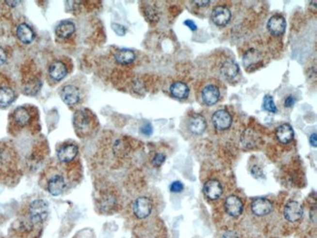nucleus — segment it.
Wrapping results in <instances>:
<instances>
[{"mask_svg":"<svg viewBox=\"0 0 317 238\" xmlns=\"http://www.w3.org/2000/svg\"><path fill=\"white\" fill-rule=\"evenodd\" d=\"M73 124L77 136L84 138L90 135L93 128L92 114L84 110L77 111L73 117Z\"/></svg>","mask_w":317,"mask_h":238,"instance_id":"f257e3e1","label":"nucleus"},{"mask_svg":"<svg viewBox=\"0 0 317 238\" xmlns=\"http://www.w3.org/2000/svg\"><path fill=\"white\" fill-rule=\"evenodd\" d=\"M29 220L34 224H42L48 217L49 206L42 199H35L29 206Z\"/></svg>","mask_w":317,"mask_h":238,"instance_id":"f03ea898","label":"nucleus"},{"mask_svg":"<svg viewBox=\"0 0 317 238\" xmlns=\"http://www.w3.org/2000/svg\"><path fill=\"white\" fill-rule=\"evenodd\" d=\"M66 186H67V184H66V181H65L63 175L57 171L48 178V181L46 184V189L51 195L59 196L64 191Z\"/></svg>","mask_w":317,"mask_h":238,"instance_id":"7ed1b4c3","label":"nucleus"},{"mask_svg":"<svg viewBox=\"0 0 317 238\" xmlns=\"http://www.w3.org/2000/svg\"><path fill=\"white\" fill-rule=\"evenodd\" d=\"M78 154V146L75 143H67L60 146L57 151V159L62 164L71 163Z\"/></svg>","mask_w":317,"mask_h":238,"instance_id":"20e7f679","label":"nucleus"},{"mask_svg":"<svg viewBox=\"0 0 317 238\" xmlns=\"http://www.w3.org/2000/svg\"><path fill=\"white\" fill-rule=\"evenodd\" d=\"M152 211V202L148 197L141 196L137 198L133 204V212L134 215L138 219H145L147 218Z\"/></svg>","mask_w":317,"mask_h":238,"instance_id":"39448f33","label":"nucleus"},{"mask_svg":"<svg viewBox=\"0 0 317 238\" xmlns=\"http://www.w3.org/2000/svg\"><path fill=\"white\" fill-rule=\"evenodd\" d=\"M212 122L218 131L227 130L232 124V117L228 111L224 110L217 111L212 116Z\"/></svg>","mask_w":317,"mask_h":238,"instance_id":"423d86ee","label":"nucleus"},{"mask_svg":"<svg viewBox=\"0 0 317 238\" xmlns=\"http://www.w3.org/2000/svg\"><path fill=\"white\" fill-rule=\"evenodd\" d=\"M303 209L298 201H289L284 208V217L290 222H296L302 218Z\"/></svg>","mask_w":317,"mask_h":238,"instance_id":"0eeeda50","label":"nucleus"},{"mask_svg":"<svg viewBox=\"0 0 317 238\" xmlns=\"http://www.w3.org/2000/svg\"><path fill=\"white\" fill-rule=\"evenodd\" d=\"M60 96L65 105L74 106L80 100V91L74 85H65L62 88Z\"/></svg>","mask_w":317,"mask_h":238,"instance_id":"6e6552de","label":"nucleus"},{"mask_svg":"<svg viewBox=\"0 0 317 238\" xmlns=\"http://www.w3.org/2000/svg\"><path fill=\"white\" fill-rule=\"evenodd\" d=\"M231 19V13L229 9L225 6H216L211 15L212 22L218 27H224L226 26Z\"/></svg>","mask_w":317,"mask_h":238,"instance_id":"1a4fd4ad","label":"nucleus"},{"mask_svg":"<svg viewBox=\"0 0 317 238\" xmlns=\"http://www.w3.org/2000/svg\"><path fill=\"white\" fill-rule=\"evenodd\" d=\"M224 207L226 213L232 218H238L243 212V203L235 195H230L225 199Z\"/></svg>","mask_w":317,"mask_h":238,"instance_id":"9d476101","label":"nucleus"},{"mask_svg":"<svg viewBox=\"0 0 317 238\" xmlns=\"http://www.w3.org/2000/svg\"><path fill=\"white\" fill-rule=\"evenodd\" d=\"M243 64L248 71H253L262 64V56L256 49H250L243 55Z\"/></svg>","mask_w":317,"mask_h":238,"instance_id":"9b49d317","label":"nucleus"},{"mask_svg":"<svg viewBox=\"0 0 317 238\" xmlns=\"http://www.w3.org/2000/svg\"><path fill=\"white\" fill-rule=\"evenodd\" d=\"M273 209L272 203L266 198H256L252 201L251 210L254 215L258 217H264L269 215Z\"/></svg>","mask_w":317,"mask_h":238,"instance_id":"f8f14e48","label":"nucleus"},{"mask_svg":"<svg viewBox=\"0 0 317 238\" xmlns=\"http://www.w3.org/2000/svg\"><path fill=\"white\" fill-rule=\"evenodd\" d=\"M13 122L16 126L23 128L28 126L32 120V113L30 110L26 107H19L17 108L12 114Z\"/></svg>","mask_w":317,"mask_h":238,"instance_id":"ddd939ff","label":"nucleus"},{"mask_svg":"<svg viewBox=\"0 0 317 238\" xmlns=\"http://www.w3.org/2000/svg\"><path fill=\"white\" fill-rule=\"evenodd\" d=\"M269 32L276 36L282 35L286 31V21L281 15L272 16L268 22Z\"/></svg>","mask_w":317,"mask_h":238,"instance_id":"4468645a","label":"nucleus"},{"mask_svg":"<svg viewBox=\"0 0 317 238\" xmlns=\"http://www.w3.org/2000/svg\"><path fill=\"white\" fill-rule=\"evenodd\" d=\"M203 191L207 198L216 200L219 199L222 194V187L218 180H209L204 184Z\"/></svg>","mask_w":317,"mask_h":238,"instance_id":"2eb2a0df","label":"nucleus"},{"mask_svg":"<svg viewBox=\"0 0 317 238\" xmlns=\"http://www.w3.org/2000/svg\"><path fill=\"white\" fill-rule=\"evenodd\" d=\"M48 73L54 81H61L66 76L67 68L63 62L55 61L50 64Z\"/></svg>","mask_w":317,"mask_h":238,"instance_id":"dca6fc26","label":"nucleus"},{"mask_svg":"<svg viewBox=\"0 0 317 238\" xmlns=\"http://www.w3.org/2000/svg\"><path fill=\"white\" fill-rule=\"evenodd\" d=\"M221 93L219 88L214 84H209L202 90V100L205 105L213 106L218 103Z\"/></svg>","mask_w":317,"mask_h":238,"instance_id":"f3484780","label":"nucleus"},{"mask_svg":"<svg viewBox=\"0 0 317 238\" xmlns=\"http://www.w3.org/2000/svg\"><path fill=\"white\" fill-rule=\"evenodd\" d=\"M117 206V198L114 194L108 192L101 196L99 199V208L103 213H111Z\"/></svg>","mask_w":317,"mask_h":238,"instance_id":"a211bd4d","label":"nucleus"},{"mask_svg":"<svg viewBox=\"0 0 317 238\" xmlns=\"http://www.w3.org/2000/svg\"><path fill=\"white\" fill-rule=\"evenodd\" d=\"M241 144L244 148H254L256 147L260 141L261 138L259 137V135L253 130V129H246L243 134L241 135Z\"/></svg>","mask_w":317,"mask_h":238,"instance_id":"6ab92c4d","label":"nucleus"},{"mask_svg":"<svg viewBox=\"0 0 317 238\" xmlns=\"http://www.w3.org/2000/svg\"><path fill=\"white\" fill-rule=\"evenodd\" d=\"M17 37L24 44H31L35 37V33L28 24H21L17 28Z\"/></svg>","mask_w":317,"mask_h":238,"instance_id":"aec40b11","label":"nucleus"},{"mask_svg":"<svg viewBox=\"0 0 317 238\" xmlns=\"http://www.w3.org/2000/svg\"><path fill=\"white\" fill-rule=\"evenodd\" d=\"M275 136L281 143H288L294 138V130L290 124H282L277 127Z\"/></svg>","mask_w":317,"mask_h":238,"instance_id":"412c9836","label":"nucleus"},{"mask_svg":"<svg viewBox=\"0 0 317 238\" xmlns=\"http://www.w3.org/2000/svg\"><path fill=\"white\" fill-rule=\"evenodd\" d=\"M190 130L195 135H201L204 133L207 124L205 118L201 114H193L190 119Z\"/></svg>","mask_w":317,"mask_h":238,"instance_id":"4be33fe9","label":"nucleus"},{"mask_svg":"<svg viewBox=\"0 0 317 238\" xmlns=\"http://www.w3.org/2000/svg\"><path fill=\"white\" fill-rule=\"evenodd\" d=\"M221 72L226 79H233L239 72V65L233 60H227L222 64Z\"/></svg>","mask_w":317,"mask_h":238,"instance_id":"5701e85b","label":"nucleus"},{"mask_svg":"<svg viewBox=\"0 0 317 238\" xmlns=\"http://www.w3.org/2000/svg\"><path fill=\"white\" fill-rule=\"evenodd\" d=\"M75 32V25L71 21H62L56 28V34L60 38H67Z\"/></svg>","mask_w":317,"mask_h":238,"instance_id":"b1692460","label":"nucleus"},{"mask_svg":"<svg viewBox=\"0 0 317 238\" xmlns=\"http://www.w3.org/2000/svg\"><path fill=\"white\" fill-rule=\"evenodd\" d=\"M16 98L14 90L9 87L2 85L0 86V108H6L10 106Z\"/></svg>","mask_w":317,"mask_h":238,"instance_id":"393cba45","label":"nucleus"},{"mask_svg":"<svg viewBox=\"0 0 317 238\" xmlns=\"http://www.w3.org/2000/svg\"><path fill=\"white\" fill-rule=\"evenodd\" d=\"M114 59L120 64H129L135 61L136 55L130 49H118L114 53Z\"/></svg>","mask_w":317,"mask_h":238,"instance_id":"a878e982","label":"nucleus"},{"mask_svg":"<svg viewBox=\"0 0 317 238\" xmlns=\"http://www.w3.org/2000/svg\"><path fill=\"white\" fill-rule=\"evenodd\" d=\"M170 93L174 98L186 99L190 95V88L186 83L177 81L170 86Z\"/></svg>","mask_w":317,"mask_h":238,"instance_id":"bb28decb","label":"nucleus"},{"mask_svg":"<svg viewBox=\"0 0 317 238\" xmlns=\"http://www.w3.org/2000/svg\"><path fill=\"white\" fill-rule=\"evenodd\" d=\"M263 109L265 111H267L273 112V113H275L277 111V109H276V106L274 104V100H273L272 96H270V95H266L265 96Z\"/></svg>","mask_w":317,"mask_h":238,"instance_id":"cd10ccee","label":"nucleus"},{"mask_svg":"<svg viewBox=\"0 0 317 238\" xmlns=\"http://www.w3.org/2000/svg\"><path fill=\"white\" fill-rule=\"evenodd\" d=\"M113 151L116 155H124L128 151L126 142L123 140H117L113 145Z\"/></svg>","mask_w":317,"mask_h":238,"instance_id":"c85d7f7f","label":"nucleus"},{"mask_svg":"<svg viewBox=\"0 0 317 238\" xmlns=\"http://www.w3.org/2000/svg\"><path fill=\"white\" fill-rule=\"evenodd\" d=\"M166 160V155L162 152H157L151 159V164L154 167H160Z\"/></svg>","mask_w":317,"mask_h":238,"instance_id":"c756f323","label":"nucleus"},{"mask_svg":"<svg viewBox=\"0 0 317 238\" xmlns=\"http://www.w3.org/2000/svg\"><path fill=\"white\" fill-rule=\"evenodd\" d=\"M144 16L149 22H155L158 20V14L157 11L151 7V6H146L144 9Z\"/></svg>","mask_w":317,"mask_h":238,"instance_id":"7c9ffc66","label":"nucleus"},{"mask_svg":"<svg viewBox=\"0 0 317 238\" xmlns=\"http://www.w3.org/2000/svg\"><path fill=\"white\" fill-rule=\"evenodd\" d=\"M111 29L119 36H123V35L126 34V29H125V27L122 26V25H120V24H116V23L112 24L111 25Z\"/></svg>","mask_w":317,"mask_h":238,"instance_id":"2f4dec72","label":"nucleus"},{"mask_svg":"<svg viewBox=\"0 0 317 238\" xmlns=\"http://www.w3.org/2000/svg\"><path fill=\"white\" fill-rule=\"evenodd\" d=\"M183 190H184V184L180 181H175L170 186V190L174 193H179L183 191Z\"/></svg>","mask_w":317,"mask_h":238,"instance_id":"473e14b6","label":"nucleus"},{"mask_svg":"<svg viewBox=\"0 0 317 238\" xmlns=\"http://www.w3.org/2000/svg\"><path fill=\"white\" fill-rule=\"evenodd\" d=\"M153 128L149 122H145L142 127H141V133L145 135V136H150L152 134Z\"/></svg>","mask_w":317,"mask_h":238,"instance_id":"72a5a7b5","label":"nucleus"},{"mask_svg":"<svg viewBox=\"0 0 317 238\" xmlns=\"http://www.w3.org/2000/svg\"><path fill=\"white\" fill-rule=\"evenodd\" d=\"M251 174L255 177V178H264V173L262 171V169L260 167H258L257 165L253 166L251 169Z\"/></svg>","mask_w":317,"mask_h":238,"instance_id":"f704fd0d","label":"nucleus"},{"mask_svg":"<svg viewBox=\"0 0 317 238\" xmlns=\"http://www.w3.org/2000/svg\"><path fill=\"white\" fill-rule=\"evenodd\" d=\"M7 61V54L3 48L0 47V65H2Z\"/></svg>","mask_w":317,"mask_h":238,"instance_id":"c9c22d12","label":"nucleus"},{"mask_svg":"<svg viewBox=\"0 0 317 238\" xmlns=\"http://www.w3.org/2000/svg\"><path fill=\"white\" fill-rule=\"evenodd\" d=\"M184 25L185 26H187L190 31H192V32H195L196 30H197V26H196V24L193 22V21H191V20H186L185 22H184Z\"/></svg>","mask_w":317,"mask_h":238,"instance_id":"e433bc0d","label":"nucleus"},{"mask_svg":"<svg viewBox=\"0 0 317 238\" xmlns=\"http://www.w3.org/2000/svg\"><path fill=\"white\" fill-rule=\"evenodd\" d=\"M222 238H238V235L233 230H227L222 234Z\"/></svg>","mask_w":317,"mask_h":238,"instance_id":"4c0bfd02","label":"nucleus"},{"mask_svg":"<svg viewBox=\"0 0 317 238\" xmlns=\"http://www.w3.org/2000/svg\"><path fill=\"white\" fill-rule=\"evenodd\" d=\"M295 102H296L295 98H294L293 96H289V97H287V98H286L284 105H285V107H286V108H289V107H293V106H294V104H295Z\"/></svg>","mask_w":317,"mask_h":238,"instance_id":"58836bf2","label":"nucleus"},{"mask_svg":"<svg viewBox=\"0 0 317 238\" xmlns=\"http://www.w3.org/2000/svg\"><path fill=\"white\" fill-rule=\"evenodd\" d=\"M195 5L199 6V7H206L210 4V1L209 0H206V1H200V0H194V1H192Z\"/></svg>","mask_w":317,"mask_h":238,"instance_id":"ea45409f","label":"nucleus"},{"mask_svg":"<svg viewBox=\"0 0 317 238\" xmlns=\"http://www.w3.org/2000/svg\"><path fill=\"white\" fill-rule=\"evenodd\" d=\"M309 143H310V144H311L312 146L316 147V145H317V142H316V133L311 134V136H310V138H309Z\"/></svg>","mask_w":317,"mask_h":238,"instance_id":"a19ab883","label":"nucleus"},{"mask_svg":"<svg viewBox=\"0 0 317 238\" xmlns=\"http://www.w3.org/2000/svg\"><path fill=\"white\" fill-rule=\"evenodd\" d=\"M6 4H8L11 7H15L21 3V1H5Z\"/></svg>","mask_w":317,"mask_h":238,"instance_id":"79ce46f5","label":"nucleus"}]
</instances>
